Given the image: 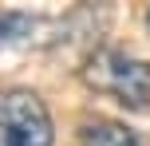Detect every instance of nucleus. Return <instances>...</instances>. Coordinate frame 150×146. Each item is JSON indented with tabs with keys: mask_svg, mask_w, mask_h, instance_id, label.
Returning <instances> with one entry per match:
<instances>
[{
	"mask_svg": "<svg viewBox=\"0 0 150 146\" xmlns=\"http://www.w3.org/2000/svg\"><path fill=\"white\" fill-rule=\"evenodd\" d=\"M79 138H83V146H142V138H138L127 123H119V118H103V115L83 118Z\"/></svg>",
	"mask_w": 150,
	"mask_h": 146,
	"instance_id": "nucleus-3",
	"label": "nucleus"
},
{
	"mask_svg": "<svg viewBox=\"0 0 150 146\" xmlns=\"http://www.w3.org/2000/svg\"><path fill=\"white\" fill-rule=\"evenodd\" d=\"M83 83L95 95H111L127 111H146L150 107V63L127 47H99L87 55L79 67Z\"/></svg>",
	"mask_w": 150,
	"mask_h": 146,
	"instance_id": "nucleus-1",
	"label": "nucleus"
},
{
	"mask_svg": "<svg viewBox=\"0 0 150 146\" xmlns=\"http://www.w3.org/2000/svg\"><path fill=\"white\" fill-rule=\"evenodd\" d=\"M40 28V16H28V12H0V51H4L8 44H20V39H28L32 32Z\"/></svg>",
	"mask_w": 150,
	"mask_h": 146,
	"instance_id": "nucleus-4",
	"label": "nucleus"
},
{
	"mask_svg": "<svg viewBox=\"0 0 150 146\" xmlns=\"http://www.w3.org/2000/svg\"><path fill=\"white\" fill-rule=\"evenodd\" d=\"M52 115L32 87L0 91V146H52Z\"/></svg>",
	"mask_w": 150,
	"mask_h": 146,
	"instance_id": "nucleus-2",
	"label": "nucleus"
}]
</instances>
